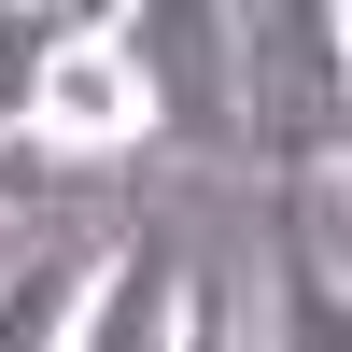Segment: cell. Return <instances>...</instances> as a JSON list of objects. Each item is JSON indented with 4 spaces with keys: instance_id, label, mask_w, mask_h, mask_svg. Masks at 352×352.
<instances>
[{
    "instance_id": "6da1fadb",
    "label": "cell",
    "mask_w": 352,
    "mask_h": 352,
    "mask_svg": "<svg viewBox=\"0 0 352 352\" xmlns=\"http://www.w3.org/2000/svg\"><path fill=\"white\" fill-rule=\"evenodd\" d=\"M240 28V141L268 155V184H310V155L338 141V0H268Z\"/></svg>"
},
{
    "instance_id": "7a4b0ae2",
    "label": "cell",
    "mask_w": 352,
    "mask_h": 352,
    "mask_svg": "<svg viewBox=\"0 0 352 352\" xmlns=\"http://www.w3.org/2000/svg\"><path fill=\"white\" fill-rule=\"evenodd\" d=\"M113 56L141 71V113H155V141H240V28H226V0H127V14H99Z\"/></svg>"
},
{
    "instance_id": "3957f363",
    "label": "cell",
    "mask_w": 352,
    "mask_h": 352,
    "mask_svg": "<svg viewBox=\"0 0 352 352\" xmlns=\"http://www.w3.org/2000/svg\"><path fill=\"white\" fill-rule=\"evenodd\" d=\"M14 141H28V155H56V169H113V155H155L141 71L113 56V28H99V14H71V43L43 56V85H28Z\"/></svg>"
},
{
    "instance_id": "277c9868",
    "label": "cell",
    "mask_w": 352,
    "mask_h": 352,
    "mask_svg": "<svg viewBox=\"0 0 352 352\" xmlns=\"http://www.w3.org/2000/svg\"><path fill=\"white\" fill-rule=\"evenodd\" d=\"M169 338H184V240L127 226L99 254V282H85V310H71V352H169Z\"/></svg>"
},
{
    "instance_id": "5b68a950",
    "label": "cell",
    "mask_w": 352,
    "mask_h": 352,
    "mask_svg": "<svg viewBox=\"0 0 352 352\" xmlns=\"http://www.w3.org/2000/svg\"><path fill=\"white\" fill-rule=\"evenodd\" d=\"M268 352H352V268H324L310 184H268Z\"/></svg>"
},
{
    "instance_id": "8992f818",
    "label": "cell",
    "mask_w": 352,
    "mask_h": 352,
    "mask_svg": "<svg viewBox=\"0 0 352 352\" xmlns=\"http://www.w3.org/2000/svg\"><path fill=\"white\" fill-rule=\"evenodd\" d=\"M85 282H99V254L71 240V226H43V240L0 268V352H71V310Z\"/></svg>"
},
{
    "instance_id": "52a82bcc",
    "label": "cell",
    "mask_w": 352,
    "mask_h": 352,
    "mask_svg": "<svg viewBox=\"0 0 352 352\" xmlns=\"http://www.w3.org/2000/svg\"><path fill=\"white\" fill-rule=\"evenodd\" d=\"M28 197H71V169H56V155H28V141L0 127V212H28Z\"/></svg>"
},
{
    "instance_id": "ba28073f",
    "label": "cell",
    "mask_w": 352,
    "mask_h": 352,
    "mask_svg": "<svg viewBox=\"0 0 352 352\" xmlns=\"http://www.w3.org/2000/svg\"><path fill=\"white\" fill-rule=\"evenodd\" d=\"M169 352H240V310H226V282H184V338Z\"/></svg>"
},
{
    "instance_id": "9c48e42d",
    "label": "cell",
    "mask_w": 352,
    "mask_h": 352,
    "mask_svg": "<svg viewBox=\"0 0 352 352\" xmlns=\"http://www.w3.org/2000/svg\"><path fill=\"white\" fill-rule=\"evenodd\" d=\"M324 155L352 169V14H338V141H324Z\"/></svg>"
}]
</instances>
